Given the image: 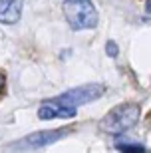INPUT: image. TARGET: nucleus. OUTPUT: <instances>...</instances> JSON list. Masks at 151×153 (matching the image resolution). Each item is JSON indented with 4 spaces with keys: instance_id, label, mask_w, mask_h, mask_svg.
Wrapping results in <instances>:
<instances>
[{
    "instance_id": "obj_1",
    "label": "nucleus",
    "mask_w": 151,
    "mask_h": 153,
    "mask_svg": "<svg viewBox=\"0 0 151 153\" xmlns=\"http://www.w3.org/2000/svg\"><path fill=\"white\" fill-rule=\"evenodd\" d=\"M139 115H141L139 103L135 102L119 103L113 109H109L106 114V117L100 121V129L103 133H109V135H119L125 129L133 127L139 121Z\"/></svg>"
},
{
    "instance_id": "obj_2",
    "label": "nucleus",
    "mask_w": 151,
    "mask_h": 153,
    "mask_svg": "<svg viewBox=\"0 0 151 153\" xmlns=\"http://www.w3.org/2000/svg\"><path fill=\"white\" fill-rule=\"evenodd\" d=\"M62 12L72 30H91L100 22L97 10L91 0H66Z\"/></svg>"
},
{
    "instance_id": "obj_3",
    "label": "nucleus",
    "mask_w": 151,
    "mask_h": 153,
    "mask_svg": "<svg viewBox=\"0 0 151 153\" xmlns=\"http://www.w3.org/2000/svg\"><path fill=\"white\" fill-rule=\"evenodd\" d=\"M106 91H107V88L103 84H84V85H78V88H72V90L64 91L62 96L54 97V100L64 103V105H68V108L78 109L80 105H84V103L100 100Z\"/></svg>"
},
{
    "instance_id": "obj_4",
    "label": "nucleus",
    "mask_w": 151,
    "mask_h": 153,
    "mask_svg": "<svg viewBox=\"0 0 151 153\" xmlns=\"http://www.w3.org/2000/svg\"><path fill=\"white\" fill-rule=\"evenodd\" d=\"M72 131V127H62V129H48V131H34L24 139L14 143V149H40L46 145L60 141L62 137H66Z\"/></svg>"
},
{
    "instance_id": "obj_5",
    "label": "nucleus",
    "mask_w": 151,
    "mask_h": 153,
    "mask_svg": "<svg viewBox=\"0 0 151 153\" xmlns=\"http://www.w3.org/2000/svg\"><path fill=\"white\" fill-rule=\"evenodd\" d=\"M76 111H78L76 108H68V105L56 102V100H48V102H44L42 105H40L38 117L40 119H56V117L68 119V117H74Z\"/></svg>"
},
{
    "instance_id": "obj_6",
    "label": "nucleus",
    "mask_w": 151,
    "mask_h": 153,
    "mask_svg": "<svg viewBox=\"0 0 151 153\" xmlns=\"http://www.w3.org/2000/svg\"><path fill=\"white\" fill-rule=\"evenodd\" d=\"M24 8V0H0V22L16 24L20 20Z\"/></svg>"
},
{
    "instance_id": "obj_7",
    "label": "nucleus",
    "mask_w": 151,
    "mask_h": 153,
    "mask_svg": "<svg viewBox=\"0 0 151 153\" xmlns=\"http://www.w3.org/2000/svg\"><path fill=\"white\" fill-rule=\"evenodd\" d=\"M115 147L119 153H145V145L137 141H129V139H118L115 141Z\"/></svg>"
},
{
    "instance_id": "obj_8",
    "label": "nucleus",
    "mask_w": 151,
    "mask_h": 153,
    "mask_svg": "<svg viewBox=\"0 0 151 153\" xmlns=\"http://www.w3.org/2000/svg\"><path fill=\"white\" fill-rule=\"evenodd\" d=\"M106 52H107V56H109V58H115V56H118V52H119V48H118V44H115L113 40H109V42L106 44Z\"/></svg>"
},
{
    "instance_id": "obj_9",
    "label": "nucleus",
    "mask_w": 151,
    "mask_h": 153,
    "mask_svg": "<svg viewBox=\"0 0 151 153\" xmlns=\"http://www.w3.org/2000/svg\"><path fill=\"white\" fill-rule=\"evenodd\" d=\"M4 74H2V72H0V94H2V90H4Z\"/></svg>"
},
{
    "instance_id": "obj_10",
    "label": "nucleus",
    "mask_w": 151,
    "mask_h": 153,
    "mask_svg": "<svg viewBox=\"0 0 151 153\" xmlns=\"http://www.w3.org/2000/svg\"><path fill=\"white\" fill-rule=\"evenodd\" d=\"M145 10H147V14H151V0H147V4H145Z\"/></svg>"
}]
</instances>
